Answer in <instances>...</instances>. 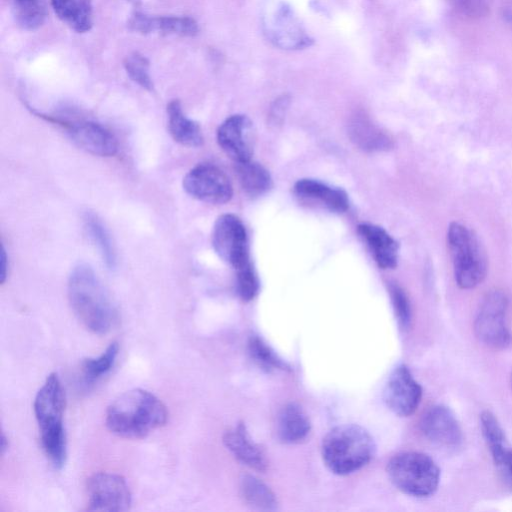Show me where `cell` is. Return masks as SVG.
Returning a JSON list of instances; mask_svg holds the SVG:
<instances>
[{"instance_id": "1", "label": "cell", "mask_w": 512, "mask_h": 512, "mask_svg": "<svg viewBox=\"0 0 512 512\" xmlns=\"http://www.w3.org/2000/svg\"><path fill=\"white\" fill-rule=\"evenodd\" d=\"M168 420L165 404L152 392L134 388L114 399L106 409L108 430L126 439H141L164 426Z\"/></svg>"}, {"instance_id": "2", "label": "cell", "mask_w": 512, "mask_h": 512, "mask_svg": "<svg viewBox=\"0 0 512 512\" xmlns=\"http://www.w3.org/2000/svg\"><path fill=\"white\" fill-rule=\"evenodd\" d=\"M68 299L78 320L92 333H108L118 319L117 309L105 287L86 264L72 270L67 285Z\"/></svg>"}, {"instance_id": "3", "label": "cell", "mask_w": 512, "mask_h": 512, "mask_svg": "<svg viewBox=\"0 0 512 512\" xmlns=\"http://www.w3.org/2000/svg\"><path fill=\"white\" fill-rule=\"evenodd\" d=\"M65 403V391L58 374H49L35 396L33 410L42 448L56 469H61L67 458L63 424Z\"/></svg>"}, {"instance_id": "4", "label": "cell", "mask_w": 512, "mask_h": 512, "mask_svg": "<svg viewBox=\"0 0 512 512\" xmlns=\"http://www.w3.org/2000/svg\"><path fill=\"white\" fill-rule=\"evenodd\" d=\"M375 444L362 427L345 424L332 429L324 438L322 456L328 468L346 475L365 466L374 456Z\"/></svg>"}, {"instance_id": "5", "label": "cell", "mask_w": 512, "mask_h": 512, "mask_svg": "<svg viewBox=\"0 0 512 512\" xmlns=\"http://www.w3.org/2000/svg\"><path fill=\"white\" fill-rule=\"evenodd\" d=\"M447 244L457 285L462 289L479 285L487 274V259L476 234L465 225L452 222Z\"/></svg>"}, {"instance_id": "6", "label": "cell", "mask_w": 512, "mask_h": 512, "mask_svg": "<svg viewBox=\"0 0 512 512\" xmlns=\"http://www.w3.org/2000/svg\"><path fill=\"white\" fill-rule=\"evenodd\" d=\"M387 472L399 490L415 497L432 495L440 481L437 464L428 455L420 452L395 455L388 463Z\"/></svg>"}, {"instance_id": "7", "label": "cell", "mask_w": 512, "mask_h": 512, "mask_svg": "<svg viewBox=\"0 0 512 512\" xmlns=\"http://www.w3.org/2000/svg\"><path fill=\"white\" fill-rule=\"evenodd\" d=\"M47 121L62 127L70 139L81 149L100 157H111L118 152L115 136L102 124L83 117H77L71 111L61 110L53 113L34 111Z\"/></svg>"}, {"instance_id": "8", "label": "cell", "mask_w": 512, "mask_h": 512, "mask_svg": "<svg viewBox=\"0 0 512 512\" xmlns=\"http://www.w3.org/2000/svg\"><path fill=\"white\" fill-rule=\"evenodd\" d=\"M262 26L267 39L279 48L301 49L312 43L293 9L283 1L267 3L262 15Z\"/></svg>"}, {"instance_id": "9", "label": "cell", "mask_w": 512, "mask_h": 512, "mask_svg": "<svg viewBox=\"0 0 512 512\" xmlns=\"http://www.w3.org/2000/svg\"><path fill=\"white\" fill-rule=\"evenodd\" d=\"M508 298L499 290L489 292L478 310L474 330L478 339L493 348H506L512 334L506 324Z\"/></svg>"}, {"instance_id": "10", "label": "cell", "mask_w": 512, "mask_h": 512, "mask_svg": "<svg viewBox=\"0 0 512 512\" xmlns=\"http://www.w3.org/2000/svg\"><path fill=\"white\" fill-rule=\"evenodd\" d=\"M183 189L191 197L210 204L228 202L233 193L230 179L212 163H199L183 178Z\"/></svg>"}, {"instance_id": "11", "label": "cell", "mask_w": 512, "mask_h": 512, "mask_svg": "<svg viewBox=\"0 0 512 512\" xmlns=\"http://www.w3.org/2000/svg\"><path fill=\"white\" fill-rule=\"evenodd\" d=\"M89 511L120 512L130 508L132 495L126 480L119 474L97 472L87 480Z\"/></svg>"}, {"instance_id": "12", "label": "cell", "mask_w": 512, "mask_h": 512, "mask_svg": "<svg viewBox=\"0 0 512 512\" xmlns=\"http://www.w3.org/2000/svg\"><path fill=\"white\" fill-rule=\"evenodd\" d=\"M212 246L218 256L235 269L249 262L245 227L232 214H224L215 221Z\"/></svg>"}, {"instance_id": "13", "label": "cell", "mask_w": 512, "mask_h": 512, "mask_svg": "<svg viewBox=\"0 0 512 512\" xmlns=\"http://www.w3.org/2000/svg\"><path fill=\"white\" fill-rule=\"evenodd\" d=\"M217 141L235 163L250 160L255 143L252 122L244 115L230 116L219 126Z\"/></svg>"}, {"instance_id": "14", "label": "cell", "mask_w": 512, "mask_h": 512, "mask_svg": "<svg viewBox=\"0 0 512 512\" xmlns=\"http://www.w3.org/2000/svg\"><path fill=\"white\" fill-rule=\"evenodd\" d=\"M422 397V388L409 369L398 366L388 378L384 388L387 406L400 416H409L417 409Z\"/></svg>"}, {"instance_id": "15", "label": "cell", "mask_w": 512, "mask_h": 512, "mask_svg": "<svg viewBox=\"0 0 512 512\" xmlns=\"http://www.w3.org/2000/svg\"><path fill=\"white\" fill-rule=\"evenodd\" d=\"M420 428L430 442L444 449L455 450L462 444L460 425L451 410L445 406L430 407L422 416Z\"/></svg>"}, {"instance_id": "16", "label": "cell", "mask_w": 512, "mask_h": 512, "mask_svg": "<svg viewBox=\"0 0 512 512\" xmlns=\"http://www.w3.org/2000/svg\"><path fill=\"white\" fill-rule=\"evenodd\" d=\"M130 30L141 34L164 33L191 37L198 33L196 20L184 15L153 16L134 12L128 20Z\"/></svg>"}, {"instance_id": "17", "label": "cell", "mask_w": 512, "mask_h": 512, "mask_svg": "<svg viewBox=\"0 0 512 512\" xmlns=\"http://www.w3.org/2000/svg\"><path fill=\"white\" fill-rule=\"evenodd\" d=\"M358 233L366 242L379 267L394 268L398 260L397 242L381 227L361 224Z\"/></svg>"}, {"instance_id": "18", "label": "cell", "mask_w": 512, "mask_h": 512, "mask_svg": "<svg viewBox=\"0 0 512 512\" xmlns=\"http://www.w3.org/2000/svg\"><path fill=\"white\" fill-rule=\"evenodd\" d=\"M168 130L172 138L186 147H199L203 144V135L199 124L183 111L179 100L174 99L167 105Z\"/></svg>"}, {"instance_id": "19", "label": "cell", "mask_w": 512, "mask_h": 512, "mask_svg": "<svg viewBox=\"0 0 512 512\" xmlns=\"http://www.w3.org/2000/svg\"><path fill=\"white\" fill-rule=\"evenodd\" d=\"M294 191L301 198L321 202L333 212H344L349 205L347 194L343 190L333 188L317 180L301 179L296 182Z\"/></svg>"}, {"instance_id": "20", "label": "cell", "mask_w": 512, "mask_h": 512, "mask_svg": "<svg viewBox=\"0 0 512 512\" xmlns=\"http://www.w3.org/2000/svg\"><path fill=\"white\" fill-rule=\"evenodd\" d=\"M223 442L230 452L243 464L256 470L265 469V457L262 451L250 439L243 425H237L225 432Z\"/></svg>"}, {"instance_id": "21", "label": "cell", "mask_w": 512, "mask_h": 512, "mask_svg": "<svg viewBox=\"0 0 512 512\" xmlns=\"http://www.w3.org/2000/svg\"><path fill=\"white\" fill-rule=\"evenodd\" d=\"M58 18L72 30L84 33L93 24L92 0H50Z\"/></svg>"}, {"instance_id": "22", "label": "cell", "mask_w": 512, "mask_h": 512, "mask_svg": "<svg viewBox=\"0 0 512 512\" xmlns=\"http://www.w3.org/2000/svg\"><path fill=\"white\" fill-rule=\"evenodd\" d=\"M310 421L303 409L294 403L283 407L278 417V434L287 443H297L306 438Z\"/></svg>"}, {"instance_id": "23", "label": "cell", "mask_w": 512, "mask_h": 512, "mask_svg": "<svg viewBox=\"0 0 512 512\" xmlns=\"http://www.w3.org/2000/svg\"><path fill=\"white\" fill-rule=\"evenodd\" d=\"M84 225L93 243L97 246L103 262L108 269L113 270L117 265V255L110 234L102 221L93 213L84 215Z\"/></svg>"}, {"instance_id": "24", "label": "cell", "mask_w": 512, "mask_h": 512, "mask_svg": "<svg viewBox=\"0 0 512 512\" xmlns=\"http://www.w3.org/2000/svg\"><path fill=\"white\" fill-rule=\"evenodd\" d=\"M9 4L16 23L24 30H36L46 20L45 0H9Z\"/></svg>"}, {"instance_id": "25", "label": "cell", "mask_w": 512, "mask_h": 512, "mask_svg": "<svg viewBox=\"0 0 512 512\" xmlns=\"http://www.w3.org/2000/svg\"><path fill=\"white\" fill-rule=\"evenodd\" d=\"M235 169L243 190L249 195L259 196L270 188L271 178L269 173L251 159L237 162Z\"/></svg>"}, {"instance_id": "26", "label": "cell", "mask_w": 512, "mask_h": 512, "mask_svg": "<svg viewBox=\"0 0 512 512\" xmlns=\"http://www.w3.org/2000/svg\"><path fill=\"white\" fill-rule=\"evenodd\" d=\"M119 354V343L111 342L97 357L86 358L81 363L82 380L90 386L106 375L114 366Z\"/></svg>"}, {"instance_id": "27", "label": "cell", "mask_w": 512, "mask_h": 512, "mask_svg": "<svg viewBox=\"0 0 512 512\" xmlns=\"http://www.w3.org/2000/svg\"><path fill=\"white\" fill-rule=\"evenodd\" d=\"M480 428L495 464L500 466L508 449L500 423L494 414L484 411L480 415Z\"/></svg>"}, {"instance_id": "28", "label": "cell", "mask_w": 512, "mask_h": 512, "mask_svg": "<svg viewBox=\"0 0 512 512\" xmlns=\"http://www.w3.org/2000/svg\"><path fill=\"white\" fill-rule=\"evenodd\" d=\"M240 490L244 500L259 510L270 511L277 506V500L273 492L253 476L243 477Z\"/></svg>"}, {"instance_id": "29", "label": "cell", "mask_w": 512, "mask_h": 512, "mask_svg": "<svg viewBox=\"0 0 512 512\" xmlns=\"http://www.w3.org/2000/svg\"><path fill=\"white\" fill-rule=\"evenodd\" d=\"M352 140L365 150H382L390 147V140L370 122L357 119L350 127Z\"/></svg>"}, {"instance_id": "30", "label": "cell", "mask_w": 512, "mask_h": 512, "mask_svg": "<svg viewBox=\"0 0 512 512\" xmlns=\"http://www.w3.org/2000/svg\"><path fill=\"white\" fill-rule=\"evenodd\" d=\"M124 68L128 77L137 85L148 91L153 90L154 85L150 75L148 59L138 53L129 54L124 60Z\"/></svg>"}, {"instance_id": "31", "label": "cell", "mask_w": 512, "mask_h": 512, "mask_svg": "<svg viewBox=\"0 0 512 512\" xmlns=\"http://www.w3.org/2000/svg\"><path fill=\"white\" fill-rule=\"evenodd\" d=\"M249 352L253 359L267 369H285L286 364L274 353V351L260 338H250Z\"/></svg>"}, {"instance_id": "32", "label": "cell", "mask_w": 512, "mask_h": 512, "mask_svg": "<svg viewBox=\"0 0 512 512\" xmlns=\"http://www.w3.org/2000/svg\"><path fill=\"white\" fill-rule=\"evenodd\" d=\"M236 291L241 299L249 301L255 297L259 289L258 278L250 261L236 269Z\"/></svg>"}, {"instance_id": "33", "label": "cell", "mask_w": 512, "mask_h": 512, "mask_svg": "<svg viewBox=\"0 0 512 512\" xmlns=\"http://www.w3.org/2000/svg\"><path fill=\"white\" fill-rule=\"evenodd\" d=\"M389 293L397 321L403 329H407L411 322V307L407 295L396 284L389 286Z\"/></svg>"}, {"instance_id": "34", "label": "cell", "mask_w": 512, "mask_h": 512, "mask_svg": "<svg viewBox=\"0 0 512 512\" xmlns=\"http://www.w3.org/2000/svg\"><path fill=\"white\" fill-rule=\"evenodd\" d=\"M461 14L471 18H480L489 12V0H449Z\"/></svg>"}, {"instance_id": "35", "label": "cell", "mask_w": 512, "mask_h": 512, "mask_svg": "<svg viewBox=\"0 0 512 512\" xmlns=\"http://www.w3.org/2000/svg\"><path fill=\"white\" fill-rule=\"evenodd\" d=\"M8 266H9L8 255H7L4 245L2 243L1 248H0V282L1 283H4L7 279Z\"/></svg>"}, {"instance_id": "36", "label": "cell", "mask_w": 512, "mask_h": 512, "mask_svg": "<svg viewBox=\"0 0 512 512\" xmlns=\"http://www.w3.org/2000/svg\"><path fill=\"white\" fill-rule=\"evenodd\" d=\"M500 467L512 478V448L508 447Z\"/></svg>"}, {"instance_id": "37", "label": "cell", "mask_w": 512, "mask_h": 512, "mask_svg": "<svg viewBox=\"0 0 512 512\" xmlns=\"http://www.w3.org/2000/svg\"><path fill=\"white\" fill-rule=\"evenodd\" d=\"M9 442L8 437L2 431L0 435V453L3 455L8 450Z\"/></svg>"}, {"instance_id": "38", "label": "cell", "mask_w": 512, "mask_h": 512, "mask_svg": "<svg viewBox=\"0 0 512 512\" xmlns=\"http://www.w3.org/2000/svg\"><path fill=\"white\" fill-rule=\"evenodd\" d=\"M504 17L506 20L512 24V2H510L505 8H504Z\"/></svg>"}, {"instance_id": "39", "label": "cell", "mask_w": 512, "mask_h": 512, "mask_svg": "<svg viewBox=\"0 0 512 512\" xmlns=\"http://www.w3.org/2000/svg\"><path fill=\"white\" fill-rule=\"evenodd\" d=\"M510 384H511V390H512V373H511V377H510Z\"/></svg>"}, {"instance_id": "40", "label": "cell", "mask_w": 512, "mask_h": 512, "mask_svg": "<svg viewBox=\"0 0 512 512\" xmlns=\"http://www.w3.org/2000/svg\"><path fill=\"white\" fill-rule=\"evenodd\" d=\"M130 1H132V2L136 3L138 0H130Z\"/></svg>"}]
</instances>
